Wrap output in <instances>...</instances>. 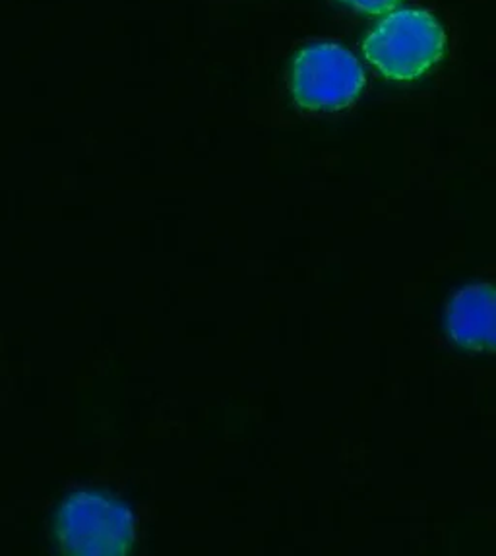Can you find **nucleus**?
<instances>
[{
	"label": "nucleus",
	"mask_w": 496,
	"mask_h": 556,
	"mask_svg": "<svg viewBox=\"0 0 496 556\" xmlns=\"http://www.w3.org/2000/svg\"><path fill=\"white\" fill-rule=\"evenodd\" d=\"M289 93L303 113L322 115L353 105L367 84L361 64L338 43L303 47L289 66Z\"/></svg>",
	"instance_id": "nucleus-2"
},
{
	"label": "nucleus",
	"mask_w": 496,
	"mask_h": 556,
	"mask_svg": "<svg viewBox=\"0 0 496 556\" xmlns=\"http://www.w3.org/2000/svg\"><path fill=\"white\" fill-rule=\"evenodd\" d=\"M54 538L64 555H128L135 545V518L107 494L80 491L56 514Z\"/></svg>",
	"instance_id": "nucleus-3"
},
{
	"label": "nucleus",
	"mask_w": 496,
	"mask_h": 556,
	"mask_svg": "<svg viewBox=\"0 0 496 556\" xmlns=\"http://www.w3.org/2000/svg\"><path fill=\"white\" fill-rule=\"evenodd\" d=\"M446 36L441 22L427 10H399L370 31L363 51L382 76L411 81L443 59Z\"/></svg>",
	"instance_id": "nucleus-1"
},
{
	"label": "nucleus",
	"mask_w": 496,
	"mask_h": 556,
	"mask_svg": "<svg viewBox=\"0 0 496 556\" xmlns=\"http://www.w3.org/2000/svg\"><path fill=\"white\" fill-rule=\"evenodd\" d=\"M345 9L355 10V12H365V14H384L392 9H396L399 0H335Z\"/></svg>",
	"instance_id": "nucleus-5"
},
{
	"label": "nucleus",
	"mask_w": 496,
	"mask_h": 556,
	"mask_svg": "<svg viewBox=\"0 0 496 556\" xmlns=\"http://www.w3.org/2000/svg\"><path fill=\"white\" fill-rule=\"evenodd\" d=\"M446 330L461 350L496 353V286L473 283L452 296Z\"/></svg>",
	"instance_id": "nucleus-4"
}]
</instances>
